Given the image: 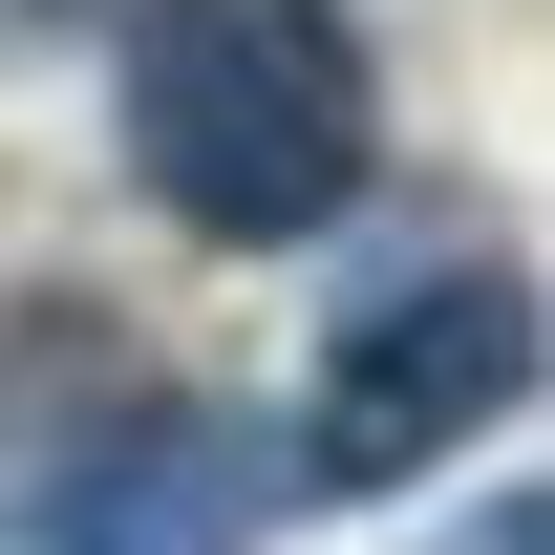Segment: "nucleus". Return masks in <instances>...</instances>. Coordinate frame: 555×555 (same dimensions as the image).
Wrapping results in <instances>:
<instances>
[{
  "label": "nucleus",
  "instance_id": "7ed1b4c3",
  "mask_svg": "<svg viewBox=\"0 0 555 555\" xmlns=\"http://www.w3.org/2000/svg\"><path fill=\"white\" fill-rule=\"evenodd\" d=\"M129 406H150V363H129L107 299H0V555H43L86 513V470L129 449Z\"/></svg>",
  "mask_w": 555,
  "mask_h": 555
},
{
  "label": "nucleus",
  "instance_id": "f03ea898",
  "mask_svg": "<svg viewBox=\"0 0 555 555\" xmlns=\"http://www.w3.org/2000/svg\"><path fill=\"white\" fill-rule=\"evenodd\" d=\"M534 385V278L513 257H385L343 299V343H321V385H299V449H278V491H385V470H449L491 406Z\"/></svg>",
  "mask_w": 555,
  "mask_h": 555
},
{
  "label": "nucleus",
  "instance_id": "f257e3e1",
  "mask_svg": "<svg viewBox=\"0 0 555 555\" xmlns=\"http://www.w3.org/2000/svg\"><path fill=\"white\" fill-rule=\"evenodd\" d=\"M129 171L171 235L278 257L385 171V65L343 0H129Z\"/></svg>",
  "mask_w": 555,
  "mask_h": 555
},
{
  "label": "nucleus",
  "instance_id": "20e7f679",
  "mask_svg": "<svg viewBox=\"0 0 555 555\" xmlns=\"http://www.w3.org/2000/svg\"><path fill=\"white\" fill-rule=\"evenodd\" d=\"M257 513H278V449H257L235 406H171V385H150L129 449L86 470V513H65L43 555H257Z\"/></svg>",
  "mask_w": 555,
  "mask_h": 555
}]
</instances>
